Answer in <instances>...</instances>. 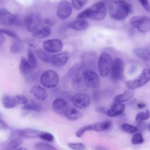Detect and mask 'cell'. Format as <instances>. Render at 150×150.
<instances>
[{
	"mask_svg": "<svg viewBox=\"0 0 150 150\" xmlns=\"http://www.w3.org/2000/svg\"><path fill=\"white\" fill-rule=\"evenodd\" d=\"M30 92L38 100L43 101L48 97V93L45 87L39 84L33 85L30 88Z\"/></svg>",
	"mask_w": 150,
	"mask_h": 150,
	"instance_id": "d6986e66",
	"label": "cell"
},
{
	"mask_svg": "<svg viewBox=\"0 0 150 150\" xmlns=\"http://www.w3.org/2000/svg\"><path fill=\"white\" fill-rule=\"evenodd\" d=\"M68 146L72 149H75V150H83L86 148V146L83 143L80 142H76V143H69Z\"/></svg>",
	"mask_w": 150,
	"mask_h": 150,
	"instance_id": "60d3db41",
	"label": "cell"
},
{
	"mask_svg": "<svg viewBox=\"0 0 150 150\" xmlns=\"http://www.w3.org/2000/svg\"><path fill=\"white\" fill-rule=\"evenodd\" d=\"M70 106L67 102L63 98H57L52 103V108L53 111L57 114L65 116L68 112Z\"/></svg>",
	"mask_w": 150,
	"mask_h": 150,
	"instance_id": "9a60e30c",
	"label": "cell"
},
{
	"mask_svg": "<svg viewBox=\"0 0 150 150\" xmlns=\"http://www.w3.org/2000/svg\"><path fill=\"white\" fill-rule=\"evenodd\" d=\"M131 11V5L124 0H117L111 3L109 7L110 16L117 21L125 19Z\"/></svg>",
	"mask_w": 150,
	"mask_h": 150,
	"instance_id": "3957f363",
	"label": "cell"
},
{
	"mask_svg": "<svg viewBox=\"0 0 150 150\" xmlns=\"http://www.w3.org/2000/svg\"><path fill=\"white\" fill-rule=\"evenodd\" d=\"M39 138L48 142H52L54 140V136L53 135V134L45 131H41Z\"/></svg>",
	"mask_w": 150,
	"mask_h": 150,
	"instance_id": "74e56055",
	"label": "cell"
},
{
	"mask_svg": "<svg viewBox=\"0 0 150 150\" xmlns=\"http://www.w3.org/2000/svg\"><path fill=\"white\" fill-rule=\"evenodd\" d=\"M64 117L69 120L74 121L80 118L81 117V114L76 108L70 107L68 112Z\"/></svg>",
	"mask_w": 150,
	"mask_h": 150,
	"instance_id": "83f0119b",
	"label": "cell"
},
{
	"mask_svg": "<svg viewBox=\"0 0 150 150\" xmlns=\"http://www.w3.org/2000/svg\"><path fill=\"white\" fill-rule=\"evenodd\" d=\"M124 62L120 58H116L112 60L110 70L111 79L114 81L121 80L124 77Z\"/></svg>",
	"mask_w": 150,
	"mask_h": 150,
	"instance_id": "9c48e42d",
	"label": "cell"
},
{
	"mask_svg": "<svg viewBox=\"0 0 150 150\" xmlns=\"http://www.w3.org/2000/svg\"><path fill=\"white\" fill-rule=\"evenodd\" d=\"M84 81L87 87L97 88L100 84V79L97 73L93 69H86L83 74Z\"/></svg>",
	"mask_w": 150,
	"mask_h": 150,
	"instance_id": "30bf717a",
	"label": "cell"
},
{
	"mask_svg": "<svg viewBox=\"0 0 150 150\" xmlns=\"http://www.w3.org/2000/svg\"><path fill=\"white\" fill-rule=\"evenodd\" d=\"M18 149H26V148H17Z\"/></svg>",
	"mask_w": 150,
	"mask_h": 150,
	"instance_id": "c3c4849f",
	"label": "cell"
},
{
	"mask_svg": "<svg viewBox=\"0 0 150 150\" xmlns=\"http://www.w3.org/2000/svg\"><path fill=\"white\" fill-rule=\"evenodd\" d=\"M133 53L137 57L146 61L149 62L150 60L149 49L148 47H137L134 49Z\"/></svg>",
	"mask_w": 150,
	"mask_h": 150,
	"instance_id": "d4e9b609",
	"label": "cell"
},
{
	"mask_svg": "<svg viewBox=\"0 0 150 150\" xmlns=\"http://www.w3.org/2000/svg\"><path fill=\"white\" fill-rule=\"evenodd\" d=\"M107 109H106L104 107H97L96 108V111L98 112L104 114H105V115H106V113H107Z\"/></svg>",
	"mask_w": 150,
	"mask_h": 150,
	"instance_id": "f6af8a7d",
	"label": "cell"
},
{
	"mask_svg": "<svg viewBox=\"0 0 150 150\" xmlns=\"http://www.w3.org/2000/svg\"><path fill=\"white\" fill-rule=\"evenodd\" d=\"M149 110L146 109L144 111H140L137 113L135 116V121L138 124H141L144 121L148 120L149 118Z\"/></svg>",
	"mask_w": 150,
	"mask_h": 150,
	"instance_id": "4dcf8cb0",
	"label": "cell"
},
{
	"mask_svg": "<svg viewBox=\"0 0 150 150\" xmlns=\"http://www.w3.org/2000/svg\"><path fill=\"white\" fill-rule=\"evenodd\" d=\"M72 12V5L67 1H62L59 2L56 10V15L59 19L65 20L71 15Z\"/></svg>",
	"mask_w": 150,
	"mask_h": 150,
	"instance_id": "4fadbf2b",
	"label": "cell"
},
{
	"mask_svg": "<svg viewBox=\"0 0 150 150\" xmlns=\"http://www.w3.org/2000/svg\"><path fill=\"white\" fill-rule=\"evenodd\" d=\"M137 107L139 109H143L146 107V104L143 103H139L137 104Z\"/></svg>",
	"mask_w": 150,
	"mask_h": 150,
	"instance_id": "bcb514c9",
	"label": "cell"
},
{
	"mask_svg": "<svg viewBox=\"0 0 150 150\" xmlns=\"http://www.w3.org/2000/svg\"><path fill=\"white\" fill-rule=\"evenodd\" d=\"M88 26V23L84 19H79L70 22L68 27L73 30L77 31H83L86 30Z\"/></svg>",
	"mask_w": 150,
	"mask_h": 150,
	"instance_id": "cb8c5ba5",
	"label": "cell"
},
{
	"mask_svg": "<svg viewBox=\"0 0 150 150\" xmlns=\"http://www.w3.org/2000/svg\"><path fill=\"white\" fill-rule=\"evenodd\" d=\"M22 109L26 111H33L36 112H40L42 111V108L40 105L34 101L29 102V101L22 107Z\"/></svg>",
	"mask_w": 150,
	"mask_h": 150,
	"instance_id": "f546056e",
	"label": "cell"
},
{
	"mask_svg": "<svg viewBox=\"0 0 150 150\" xmlns=\"http://www.w3.org/2000/svg\"><path fill=\"white\" fill-rule=\"evenodd\" d=\"M34 69L30 66L28 60L22 57L19 63V70L22 76H25L30 74Z\"/></svg>",
	"mask_w": 150,
	"mask_h": 150,
	"instance_id": "484cf974",
	"label": "cell"
},
{
	"mask_svg": "<svg viewBox=\"0 0 150 150\" xmlns=\"http://www.w3.org/2000/svg\"><path fill=\"white\" fill-rule=\"evenodd\" d=\"M13 98H14L17 105H21V104L24 105L28 102V98L23 95L15 96H13Z\"/></svg>",
	"mask_w": 150,
	"mask_h": 150,
	"instance_id": "f35d334b",
	"label": "cell"
},
{
	"mask_svg": "<svg viewBox=\"0 0 150 150\" xmlns=\"http://www.w3.org/2000/svg\"><path fill=\"white\" fill-rule=\"evenodd\" d=\"M134 91L132 89L128 88L122 94L117 95L115 96L111 103V105L116 104V103H121L130 100L134 96Z\"/></svg>",
	"mask_w": 150,
	"mask_h": 150,
	"instance_id": "44dd1931",
	"label": "cell"
},
{
	"mask_svg": "<svg viewBox=\"0 0 150 150\" xmlns=\"http://www.w3.org/2000/svg\"><path fill=\"white\" fill-rule=\"evenodd\" d=\"M28 62L30 64V66L33 68L35 69L38 66V60L36 59V56L33 53L32 50L29 49L28 50Z\"/></svg>",
	"mask_w": 150,
	"mask_h": 150,
	"instance_id": "1f68e13d",
	"label": "cell"
},
{
	"mask_svg": "<svg viewBox=\"0 0 150 150\" xmlns=\"http://www.w3.org/2000/svg\"><path fill=\"white\" fill-rule=\"evenodd\" d=\"M130 24L141 33H146L150 30V19L146 16H134L130 19Z\"/></svg>",
	"mask_w": 150,
	"mask_h": 150,
	"instance_id": "52a82bcc",
	"label": "cell"
},
{
	"mask_svg": "<svg viewBox=\"0 0 150 150\" xmlns=\"http://www.w3.org/2000/svg\"><path fill=\"white\" fill-rule=\"evenodd\" d=\"M16 21L15 16L4 8L0 9V25L9 26L13 25Z\"/></svg>",
	"mask_w": 150,
	"mask_h": 150,
	"instance_id": "e0dca14e",
	"label": "cell"
},
{
	"mask_svg": "<svg viewBox=\"0 0 150 150\" xmlns=\"http://www.w3.org/2000/svg\"><path fill=\"white\" fill-rule=\"evenodd\" d=\"M40 81L45 88H55L59 82V75L54 70H47L41 74Z\"/></svg>",
	"mask_w": 150,
	"mask_h": 150,
	"instance_id": "8992f818",
	"label": "cell"
},
{
	"mask_svg": "<svg viewBox=\"0 0 150 150\" xmlns=\"http://www.w3.org/2000/svg\"><path fill=\"white\" fill-rule=\"evenodd\" d=\"M34 148L39 150H55L56 148L48 143L37 142L34 145Z\"/></svg>",
	"mask_w": 150,
	"mask_h": 150,
	"instance_id": "836d02e7",
	"label": "cell"
},
{
	"mask_svg": "<svg viewBox=\"0 0 150 150\" xmlns=\"http://www.w3.org/2000/svg\"><path fill=\"white\" fill-rule=\"evenodd\" d=\"M25 43L29 47L35 48L39 45L38 42L33 39H26L25 40Z\"/></svg>",
	"mask_w": 150,
	"mask_h": 150,
	"instance_id": "b9f144b4",
	"label": "cell"
},
{
	"mask_svg": "<svg viewBox=\"0 0 150 150\" xmlns=\"http://www.w3.org/2000/svg\"><path fill=\"white\" fill-rule=\"evenodd\" d=\"M0 30H1V32L3 34H5V35H7L8 36L12 38H14L18 40H19V38H18V36H17V35H16L14 32H12V31H10L9 30H6V29H0Z\"/></svg>",
	"mask_w": 150,
	"mask_h": 150,
	"instance_id": "7bdbcfd3",
	"label": "cell"
},
{
	"mask_svg": "<svg viewBox=\"0 0 150 150\" xmlns=\"http://www.w3.org/2000/svg\"><path fill=\"white\" fill-rule=\"evenodd\" d=\"M86 69L85 67L80 62L74 64L69 71L68 76L71 80V85L76 90L81 91L86 87L83 77L84 71Z\"/></svg>",
	"mask_w": 150,
	"mask_h": 150,
	"instance_id": "7a4b0ae2",
	"label": "cell"
},
{
	"mask_svg": "<svg viewBox=\"0 0 150 150\" xmlns=\"http://www.w3.org/2000/svg\"><path fill=\"white\" fill-rule=\"evenodd\" d=\"M150 80V69L146 67L143 69L142 72L135 78L128 80L126 83L128 88L136 89L141 87L148 83Z\"/></svg>",
	"mask_w": 150,
	"mask_h": 150,
	"instance_id": "5b68a950",
	"label": "cell"
},
{
	"mask_svg": "<svg viewBox=\"0 0 150 150\" xmlns=\"http://www.w3.org/2000/svg\"><path fill=\"white\" fill-rule=\"evenodd\" d=\"M4 41H5V37L4 36V34L2 33H0V45L3 44Z\"/></svg>",
	"mask_w": 150,
	"mask_h": 150,
	"instance_id": "7dc6e473",
	"label": "cell"
},
{
	"mask_svg": "<svg viewBox=\"0 0 150 150\" xmlns=\"http://www.w3.org/2000/svg\"><path fill=\"white\" fill-rule=\"evenodd\" d=\"M71 102L75 107L79 109H85L90 105L91 98L87 94L77 93L71 97Z\"/></svg>",
	"mask_w": 150,
	"mask_h": 150,
	"instance_id": "8fae6325",
	"label": "cell"
},
{
	"mask_svg": "<svg viewBox=\"0 0 150 150\" xmlns=\"http://www.w3.org/2000/svg\"><path fill=\"white\" fill-rule=\"evenodd\" d=\"M87 0H71L73 6L76 9H81L86 3Z\"/></svg>",
	"mask_w": 150,
	"mask_h": 150,
	"instance_id": "ab89813d",
	"label": "cell"
},
{
	"mask_svg": "<svg viewBox=\"0 0 150 150\" xmlns=\"http://www.w3.org/2000/svg\"><path fill=\"white\" fill-rule=\"evenodd\" d=\"M51 29L49 26H45L42 28H38L32 32L31 36L33 39H40L49 36L51 34Z\"/></svg>",
	"mask_w": 150,
	"mask_h": 150,
	"instance_id": "603a6c76",
	"label": "cell"
},
{
	"mask_svg": "<svg viewBox=\"0 0 150 150\" xmlns=\"http://www.w3.org/2000/svg\"><path fill=\"white\" fill-rule=\"evenodd\" d=\"M121 128L123 131L128 134H134L138 131V128L137 127L128 123H123L121 125Z\"/></svg>",
	"mask_w": 150,
	"mask_h": 150,
	"instance_id": "d6a6232c",
	"label": "cell"
},
{
	"mask_svg": "<svg viewBox=\"0 0 150 150\" xmlns=\"http://www.w3.org/2000/svg\"><path fill=\"white\" fill-rule=\"evenodd\" d=\"M1 118H0V122H1Z\"/></svg>",
	"mask_w": 150,
	"mask_h": 150,
	"instance_id": "f907efd6",
	"label": "cell"
},
{
	"mask_svg": "<svg viewBox=\"0 0 150 150\" xmlns=\"http://www.w3.org/2000/svg\"><path fill=\"white\" fill-rule=\"evenodd\" d=\"M43 47L44 50L49 53H57L62 50L63 45L61 40L52 39L44 41Z\"/></svg>",
	"mask_w": 150,
	"mask_h": 150,
	"instance_id": "7c38bea8",
	"label": "cell"
},
{
	"mask_svg": "<svg viewBox=\"0 0 150 150\" xmlns=\"http://www.w3.org/2000/svg\"><path fill=\"white\" fill-rule=\"evenodd\" d=\"M106 13L107 9L105 4L103 2H98L79 13L77 18H88L94 21H101L105 18Z\"/></svg>",
	"mask_w": 150,
	"mask_h": 150,
	"instance_id": "6da1fadb",
	"label": "cell"
},
{
	"mask_svg": "<svg viewBox=\"0 0 150 150\" xmlns=\"http://www.w3.org/2000/svg\"><path fill=\"white\" fill-rule=\"evenodd\" d=\"M112 63L111 56L107 53L103 52L97 60V69L100 75L103 77H107L110 73Z\"/></svg>",
	"mask_w": 150,
	"mask_h": 150,
	"instance_id": "277c9868",
	"label": "cell"
},
{
	"mask_svg": "<svg viewBox=\"0 0 150 150\" xmlns=\"http://www.w3.org/2000/svg\"><path fill=\"white\" fill-rule=\"evenodd\" d=\"M107 1H111V0H106Z\"/></svg>",
	"mask_w": 150,
	"mask_h": 150,
	"instance_id": "681fc988",
	"label": "cell"
},
{
	"mask_svg": "<svg viewBox=\"0 0 150 150\" xmlns=\"http://www.w3.org/2000/svg\"><path fill=\"white\" fill-rule=\"evenodd\" d=\"M16 135L21 138H37L39 137L40 131L32 128L18 129L15 131Z\"/></svg>",
	"mask_w": 150,
	"mask_h": 150,
	"instance_id": "ffe728a7",
	"label": "cell"
},
{
	"mask_svg": "<svg viewBox=\"0 0 150 150\" xmlns=\"http://www.w3.org/2000/svg\"><path fill=\"white\" fill-rule=\"evenodd\" d=\"M139 1L141 3L144 8L145 9V10H146L149 12L150 11V7H149V5L148 0H139Z\"/></svg>",
	"mask_w": 150,
	"mask_h": 150,
	"instance_id": "ee69618b",
	"label": "cell"
},
{
	"mask_svg": "<svg viewBox=\"0 0 150 150\" xmlns=\"http://www.w3.org/2000/svg\"><path fill=\"white\" fill-rule=\"evenodd\" d=\"M36 56L41 60L46 62V63H50L52 56L50 53L47 52L45 50H42L41 49H38L35 52Z\"/></svg>",
	"mask_w": 150,
	"mask_h": 150,
	"instance_id": "f1b7e54d",
	"label": "cell"
},
{
	"mask_svg": "<svg viewBox=\"0 0 150 150\" xmlns=\"http://www.w3.org/2000/svg\"><path fill=\"white\" fill-rule=\"evenodd\" d=\"M23 46L20 42H14L10 47V50L11 53L13 54H17L22 52Z\"/></svg>",
	"mask_w": 150,
	"mask_h": 150,
	"instance_id": "8d00e7d4",
	"label": "cell"
},
{
	"mask_svg": "<svg viewBox=\"0 0 150 150\" xmlns=\"http://www.w3.org/2000/svg\"><path fill=\"white\" fill-rule=\"evenodd\" d=\"M131 143L133 145H139L144 142V138L141 133L135 132L131 138Z\"/></svg>",
	"mask_w": 150,
	"mask_h": 150,
	"instance_id": "e575fe53",
	"label": "cell"
},
{
	"mask_svg": "<svg viewBox=\"0 0 150 150\" xmlns=\"http://www.w3.org/2000/svg\"><path fill=\"white\" fill-rule=\"evenodd\" d=\"M22 143V139L19 137L18 138H15L10 141L8 144V149H17Z\"/></svg>",
	"mask_w": 150,
	"mask_h": 150,
	"instance_id": "d590c367",
	"label": "cell"
},
{
	"mask_svg": "<svg viewBox=\"0 0 150 150\" xmlns=\"http://www.w3.org/2000/svg\"><path fill=\"white\" fill-rule=\"evenodd\" d=\"M125 108V104L122 103H116L112 105H111V107L109 109H107L106 115L111 117H114L118 116L122 114Z\"/></svg>",
	"mask_w": 150,
	"mask_h": 150,
	"instance_id": "7402d4cb",
	"label": "cell"
},
{
	"mask_svg": "<svg viewBox=\"0 0 150 150\" xmlns=\"http://www.w3.org/2000/svg\"><path fill=\"white\" fill-rule=\"evenodd\" d=\"M81 63L86 69H92L97 63L98 57L94 52H84L81 54Z\"/></svg>",
	"mask_w": 150,
	"mask_h": 150,
	"instance_id": "5bb4252c",
	"label": "cell"
},
{
	"mask_svg": "<svg viewBox=\"0 0 150 150\" xmlns=\"http://www.w3.org/2000/svg\"><path fill=\"white\" fill-rule=\"evenodd\" d=\"M112 127V122L110 120H106L102 122H96L93 124L87 125V131H94L96 132H101L108 130Z\"/></svg>",
	"mask_w": 150,
	"mask_h": 150,
	"instance_id": "ac0fdd59",
	"label": "cell"
},
{
	"mask_svg": "<svg viewBox=\"0 0 150 150\" xmlns=\"http://www.w3.org/2000/svg\"><path fill=\"white\" fill-rule=\"evenodd\" d=\"M2 104L6 108H12L17 106V104L13 98L9 95H4L2 98Z\"/></svg>",
	"mask_w": 150,
	"mask_h": 150,
	"instance_id": "4316f807",
	"label": "cell"
},
{
	"mask_svg": "<svg viewBox=\"0 0 150 150\" xmlns=\"http://www.w3.org/2000/svg\"><path fill=\"white\" fill-rule=\"evenodd\" d=\"M69 55L67 52H61L52 56L50 63L56 67L64 66L68 62Z\"/></svg>",
	"mask_w": 150,
	"mask_h": 150,
	"instance_id": "2e32d148",
	"label": "cell"
},
{
	"mask_svg": "<svg viewBox=\"0 0 150 150\" xmlns=\"http://www.w3.org/2000/svg\"><path fill=\"white\" fill-rule=\"evenodd\" d=\"M43 22L41 15L37 12H32L28 14L25 18V27L28 32H32L39 28Z\"/></svg>",
	"mask_w": 150,
	"mask_h": 150,
	"instance_id": "ba28073f",
	"label": "cell"
}]
</instances>
